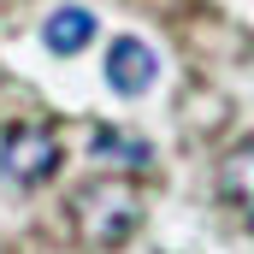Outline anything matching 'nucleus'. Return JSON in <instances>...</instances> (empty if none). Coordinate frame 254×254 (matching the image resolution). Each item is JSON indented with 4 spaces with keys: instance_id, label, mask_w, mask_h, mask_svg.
<instances>
[{
    "instance_id": "nucleus-1",
    "label": "nucleus",
    "mask_w": 254,
    "mask_h": 254,
    "mask_svg": "<svg viewBox=\"0 0 254 254\" xmlns=\"http://www.w3.org/2000/svg\"><path fill=\"white\" fill-rule=\"evenodd\" d=\"M142 213H148L142 184L125 178V172L89 178L83 190L71 195V207H65V219H71V231H77L83 249H125L136 237V225H142Z\"/></svg>"
},
{
    "instance_id": "nucleus-2",
    "label": "nucleus",
    "mask_w": 254,
    "mask_h": 254,
    "mask_svg": "<svg viewBox=\"0 0 254 254\" xmlns=\"http://www.w3.org/2000/svg\"><path fill=\"white\" fill-rule=\"evenodd\" d=\"M65 148H60V130L48 125H12L0 136V172L18 184V190H42L54 172H60Z\"/></svg>"
},
{
    "instance_id": "nucleus-3",
    "label": "nucleus",
    "mask_w": 254,
    "mask_h": 254,
    "mask_svg": "<svg viewBox=\"0 0 254 254\" xmlns=\"http://www.w3.org/2000/svg\"><path fill=\"white\" fill-rule=\"evenodd\" d=\"M154 77H160V60H154V48H148V42L119 36V42L107 48V83H113L119 95H148V89H154Z\"/></svg>"
},
{
    "instance_id": "nucleus-4",
    "label": "nucleus",
    "mask_w": 254,
    "mask_h": 254,
    "mask_svg": "<svg viewBox=\"0 0 254 254\" xmlns=\"http://www.w3.org/2000/svg\"><path fill=\"white\" fill-rule=\"evenodd\" d=\"M42 42H48L54 54H83V48L95 42V18H89L83 6H60V12L42 24Z\"/></svg>"
},
{
    "instance_id": "nucleus-5",
    "label": "nucleus",
    "mask_w": 254,
    "mask_h": 254,
    "mask_svg": "<svg viewBox=\"0 0 254 254\" xmlns=\"http://www.w3.org/2000/svg\"><path fill=\"white\" fill-rule=\"evenodd\" d=\"M219 195H225L231 207H249L254 213V142L231 148V154L219 160Z\"/></svg>"
},
{
    "instance_id": "nucleus-6",
    "label": "nucleus",
    "mask_w": 254,
    "mask_h": 254,
    "mask_svg": "<svg viewBox=\"0 0 254 254\" xmlns=\"http://www.w3.org/2000/svg\"><path fill=\"white\" fill-rule=\"evenodd\" d=\"M101 154H119V160H148V148L142 142H125L119 130H95V160Z\"/></svg>"
},
{
    "instance_id": "nucleus-7",
    "label": "nucleus",
    "mask_w": 254,
    "mask_h": 254,
    "mask_svg": "<svg viewBox=\"0 0 254 254\" xmlns=\"http://www.w3.org/2000/svg\"><path fill=\"white\" fill-rule=\"evenodd\" d=\"M249 225H254V219H249Z\"/></svg>"
}]
</instances>
